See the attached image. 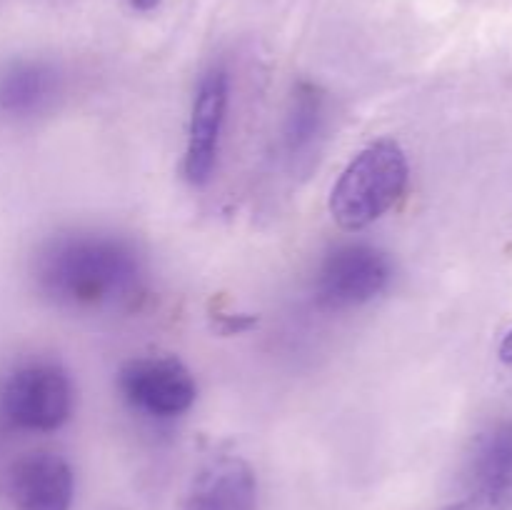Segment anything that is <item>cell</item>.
Instances as JSON below:
<instances>
[{"mask_svg": "<svg viewBox=\"0 0 512 510\" xmlns=\"http://www.w3.org/2000/svg\"><path fill=\"white\" fill-rule=\"evenodd\" d=\"M140 263L133 245L103 233H70L50 240L35 265L45 298L73 308H98L130 293Z\"/></svg>", "mask_w": 512, "mask_h": 510, "instance_id": "cell-1", "label": "cell"}, {"mask_svg": "<svg viewBox=\"0 0 512 510\" xmlns=\"http://www.w3.org/2000/svg\"><path fill=\"white\" fill-rule=\"evenodd\" d=\"M410 165L398 140L380 138L365 145L340 173L330 190V215L343 230L378 223L408 190Z\"/></svg>", "mask_w": 512, "mask_h": 510, "instance_id": "cell-2", "label": "cell"}, {"mask_svg": "<svg viewBox=\"0 0 512 510\" xmlns=\"http://www.w3.org/2000/svg\"><path fill=\"white\" fill-rule=\"evenodd\" d=\"M75 388L68 370L53 360H28L0 385V413L13 428L53 433L73 415Z\"/></svg>", "mask_w": 512, "mask_h": 510, "instance_id": "cell-3", "label": "cell"}, {"mask_svg": "<svg viewBox=\"0 0 512 510\" xmlns=\"http://www.w3.org/2000/svg\"><path fill=\"white\" fill-rule=\"evenodd\" d=\"M393 280L388 253L365 243L330 250L315 275V300L323 310H350L378 298Z\"/></svg>", "mask_w": 512, "mask_h": 510, "instance_id": "cell-4", "label": "cell"}, {"mask_svg": "<svg viewBox=\"0 0 512 510\" xmlns=\"http://www.w3.org/2000/svg\"><path fill=\"white\" fill-rule=\"evenodd\" d=\"M118 388L125 403L148 418H180L193 408L198 385L175 355H143L120 368Z\"/></svg>", "mask_w": 512, "mask_h": 510, "instance_id": "cell-5", "label": "cell"}, {"mask_svg": "<svg viewBox=\"0 0 512 510\" xmlns=\"http://www.w3.org/2000/svg\"><path fill=\"white\" fill-rule=\"evenodd\" d=\"M228 103L230 75L220 65H213L198 80L193 108H190L183 175L193 188H200V185H205L213 178V170L218 165L225 118H228Z\"/></svg>", "mask_w": 512, "mask_h": 510, "instance_id": "cell-6", "label": "cell"}, {"mask_svg": "<svg viewBox=\"0 0 512 510\" xmlns=\"http://www.w3.org/2000/svg\"><path fill=\"white\" fill-rule=\"evenodd\" d=\"M73 498V468L55 453L23 455L5 475L8 510H70Z\"/></svg>", "mask_w": 512, "mask_h": 510, "instance_id": "cell-7", "label": "cell"}, {"mask_svg": "<svg viewBox=\"0 0 512 510\" xmlns=\"http://www.w3.org/2000/svg\"><path fill=\"white\" fill-rule=\"evenodd\" d=\"M183 510H258V478L248 460L220 455L190 480Z\"/></svg>", "mask_w": 512, "mask_h": 510, "instance_id": "cell-8", "label": "cell"}, {"mask_svg": "<svg viewBox=\"0 0 512 510\" xmlns=\"http://www.w3.org/2000/svg\"><path fill=\"white\" fill-rule=\"evenodd\" d=\"M58 95V73L40 60H13L0 70V113L33 118L48 110Z\"/></svg>", "mask_w": 512, "mask_h": 510, "instance_id": "cell-9", "label": "cell"}, {"mask_svg": "<svg viewBox=\"0 0 512 510\" xmlns=\"http://www.w3.org/2000/svg\"><path fill=\"white\" fill-rule=\"evenodd\" d=\"M470 483L483 493H512V423L498 425L480 440Z\"/></svg>", "mask_w": 512, "mask_h": 510, "instance_id": "cell-10", "label": "cell"}, {"mask_svg": "<svg viewBox=\"0 0 512 510\" xmlns=\"http://www.w3.org/2000/svg\"><path fill=\"white\" fill-rule=\"evenodd\" d=\"M325 120V93L313 83H300L290 98L288 118H285V148L290 155H298L315 143L323 130Z\"/></svg>", "mask_w": 512, "mask_h": 510, "instance_id": "cell-11", "label": "cell"}, {"mask_svg": "<svg viewBox=\"0 0 512 510\" xmlns=\"http://www.w3.org/2000/svg\"><path fill=\"white\" fill-rule=\"evenodd\" d=\"M445 510H512V493H483V490H470L468 498L448 505Z\"/></svg>", "mask_w": 512, "mask_h": 510, "instance_id": "cell-12", "label": "cell"}, {"mask_svg": "<svg viewBox=\"0 0 512 510\" xmlns=\"http://www.w3.org/2000/svg\"><path fill=\"white\" fill-rule=\"evenodd\" d=\"M498 355H500V360H503V363L512 365V328L508 330V333H505V338L500 340Z\"/></svg>", "mask_w": 512, "mask_h": 510, "instance_id": "cell-13", "label": "cell"}, {"mask_svg": "<svg viewBox=\"0 0 512 510\" xmlns=\"http://www.w3.org/2000/svg\"><path fill=\"white\" fill-rule=\"evenodd\" d=\"M128 3L133 5L135 10H153V8H158L160 0H128Z\"/></svg>", "mask_w": 512, "mask_h": 510, "instance_id": "cell-14", "label": "cell"}]
</instances>
